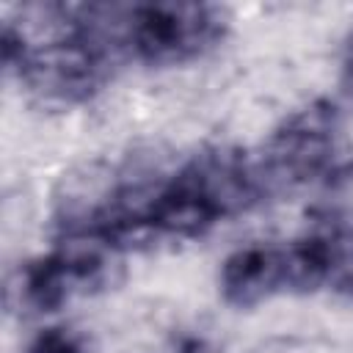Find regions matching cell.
<instances>
[{"label": "cell", "mask_w": 353, "mask_h": 353, "mask_svg": "<svg viewBox=\"0 0 353 353\" xmlns=\"http://www.w3.org/2000/svg\"><path fill=\"white\" fill-rule=\"evenodd\" d=\"M265 193L256 163L240 149H204L165 179L146 182L138 237H199L245 212Z\"/></svg>", "instance_id": "1"}, {"label": "cell", "mask_w": 353, "mask_h": 353, "mask_svg": "<svg viewBox=\"0 0 353 353\" xmlns=\"http://www.w3.org/2000/svg\"><path fill=\"white\" fill-rule=\"evenodd\" d=\"M99 14L113 47L149 66L190 63L215 50L226 33V11L210 3L99 6Z\"/></svg>", "instance_id": "2"}, {"label": "cell", "mask_w": 353, "mask_h": 353, "mask_svg": "<svg viewBox=\"0 0 353 353\" xmlns=\"http://www.w3.org/2000/svg\"><path fill=\"white\" fill-rule=\"evenodd\" d=\"M119 251L116 243L99 234L66 232L50 254L19 273V295L33 312H55L72 298L108 287L121 265Z\"/></svg>", "instance_id": "3"}, {"label": "cell", "mask_w": 353, "mask_h": 353, "mask_svg": "<svg viewBox=\"0 0 353 353\" xmlns=\"http://www.w3.org/2000/svg\"><path fill=\"white\" fill-rule=\"evenodd\" d=\"M339 143V119L328 102H312L290 113L268 138L256 163L265 190L298 188L323 176Z\"/></svg>", "instance_id": "4"}, {"label": "cell", "mask_w": 353, "mask_h": 353, "mask_svg": "<svg viewBox=\"0 0 353 353\" xmlns=\"http://www.w3.org/2000/svg\"><path fill=\"white\" fill-rule=\"evenodd\" d=\"M218 284L223 301L237 309L259 306L281 292H298L292 243H251L232 251L221 265Z\"/></svg>", "instance_id": "5"}, {"label": "cell", "mask_w": 353, "mask_h": 353, "mask_svg": "<svg viewBox=\"0 0 353 353\" xmlns=\"http://www.w3.org/2000/svg\"><path fill=\"white\" fill-rule=\"evenodd\" d=\"M320 268V290L353 292V229L309 234Z\"/></svg>", "instance_id": "6"}, {"label": "cell", "mask_w": 353, "mask_h": 353, "mask_svg": "<svg viewBox=\"0 0 353 353\" xmlns=\"http://www.w3.org/2000/svg\"><path fill=\"white\" fill-rule=\"evenodd\" d=\"M25 353H88L83 339L69 328H44Z\"/></svg>", "instance_id": "7"}, {"label": "cell", "mask_w": 353, "mask_h": 353, "mask_svg": "<svg viewBox=\"0 0 353 353\" xmlns=\"http://www.w3.org/2000/svg\"><path fill=\"white\" fill-rule=\"evenodd\" d=\"M342 77H345V85L353 97V36L347 39L345 44V55H342Z\"/></svg>", "instance_id": "8"}, {"label": "cell", "mask_w": 353, "mask_h": 353, "mask_svg": "<svg viewBox=\"0 0 353 353\" xmlns=\"http://www.w3.org/2000/svg\"><path fill=\"white\" fill-rule=\"evenodd\" d=\"M182 353H215V350H210L204 342H199V339H193V342H188L185 347H182Z\"/></svg>", "instance_id": "9"}]
</instances>
